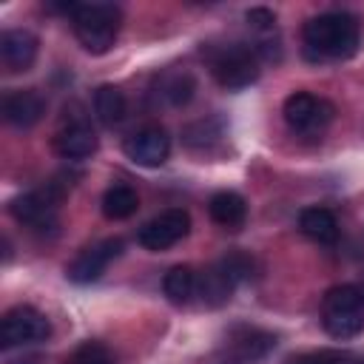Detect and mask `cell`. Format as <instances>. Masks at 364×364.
<instances>
[{"instance_id": "13", "label": "cell", "mask_w": 364, "mask_h": 364, "mask_svg": "<svg viewBox=\"0 0 364 364\" xmlns=\"http://www.w3.org/2000/svg\"><path fill=\"white\" fill-rule=\"evenodd\" d=\"M0 60L9 71H28L37 60V37L26 28H9L0 37Z\"/></svg>"}, {"instance_id": "6", "label": "cell", "mask_w": 364, "mask_h": 364, "mask_svg": "<svg viewBox=\"0 0 364 364\" xmlns=\"http://www.w3.org/2000/svg\"><path fill=\"white\" fill-rule=\"evenodd\" d=\"M216 82L228 91H239L259 77V54L250 46H228L210 60Z\"/></svg>"}, {"instance_id": "20", "label": "cell", "mask_w": 364, "mask_h": 364, "mask_svg": "<svg viewBox=\"0 0 364 364\" xmlns=\"http://www.w3.org/2000/svg\"><path fill=\"white\" fill-rule=\"evenodd\" d=\"M162 290L173 304H188L196 296V273L188 264H176L165 273L162 279Z\"/></svg>"}, {"instance_id": "5", "label": "cell", "mask_w": 364, "mask_h": 364, "mask_svg": "<svg viewBox=\"0 0 364 364\" xmlns=\"http://www.w3.org/2000/svg\"><path fill=\"white\" fill-rule=\"evenodd\" d=\"M60 196H63V191L57 185H48V188L28 191V193L11 199L9 202V210L28 230L46 233V230H54L57 228V202H60Z\"/></svg>"}, {"instance_id": "7", "label": "cell", "mask_w": 364, "mask_h": 364, "mask_svg": "<svg viewBox=\"0 0 364 364\" xmlns=\"http://www.w3.org/2000/svg\"><path fill=\"white\" fill-rule=\"evenodd\" d=\"M48 336H51L48 318L37 307H31V304H17V307L6 310V316L0 321V341H3V347L37 344V341H46Z\"/></svg>"}, {"instance_id": "18", "label": "cell", "mask_w": 364, "mask_h": 364, "mask_svg": "<svg viewBox=\"0 0 364 364\" xmlns=\"http://www.w3.org/2000/svg\"><path fill=\"white\" fill-rule=\"evenodd\" d=\"M94 111H97V119L108 128L119 125L125 111H128V102H125V94L117 88V85H100L94 91Z\"/></svg>"}, {"instance_id": "24", "label": "cell", "mask_w": 364, "mask_h": 364, "mask_svg": "<svg viewBox=\"0 0 364 364\" xmlns=\"http://www.w3.org/2000/svg\"><path fill=\"white\" fill-rule=\"evenodd\" d=\"M245 20H247V26L256 28V31H273V28H276V17H273V11H267V9H250V11L245 14Z\"/></svg>"}, {"instance_id": "25", "label": "cell", "mask_w": 364, "mask_h": 364, "mask_svg": "<svg viewBox=\"0 0 364 364\" xmlns=\"http://www.w3.org/2000/svg\"><path fill=\"white\" fill-rule=\"evenodd\" d=\"M11 364H40V358L37 355H23V358H14Z\"/></svg>"}, {"instance_id": "3", "label": "cell", "mask_w": 364, "mask_h": 364, "mask_svg": "<svg viewBox=\"0 0 364 364\" xmlns=\"http://www.w3.org/2000/svg\"><path fill=\"white\" fill-rule=\"evenodd\" d=\"M71 23H74V34L85 51L105 54L119 34L122 14L111 3H82L71 14Z\"/></svg>"}, {"instance_id": "21", "label": "cell", "mask_w": 364, "mask_h": 364, "mask_svg": "<svg viewBox=\"0 0 364 364\" xmlns=\"http://www.w3.org/2000/svg\"><path fill=\"white\" fill-rule=\"evenodd\" d=\"M139 208V196L131 185H111L102 193V213L108 219H128Z\"/></svg>"}, {"instance_id": "22", "label": "cell", "mask_w": 364, "mask_h": 364, "mask_svg": "<svg viewBox=\"0 0 364 364\" xmlns=\"http://www.w3.org/2000/svg\"><path fill=\"white\" fill-rule=\"evenodd\" d=\"M287 364H364V358L347 350H316V353H301Z\"/></svg>"}, {"instance_id": "1", "label": "cell", "mask_w": 364, "mask_h": 364, "mask_svg": "<svg viewBox=\"0 0 364 364\" xmlns=\"http://www.w3.org/2000/svg\"><path fill=\"white\" fill-rule=\"evenodd\" d=\"M304 54L310 60H347L358 51L361 28L358 20L347 11H324L310 17L301 31Z\"/></svg>"}, {"instance_id": "15", "label": "cell", "mask_w": 364, "mask_h": 364, "mask_svg": "<svg viewBox=\"0 0 364 364\" xmlns=\"http://www.w3.org/2000/svg\"><path fill=\"white\" fill-rule=\"evenodd\" d=\"M54 148L65 159H85V156H91L97 151V134H94V128L88 122L77 119V122H68L65 128L57 131Z\"/></svg>"}, {"instance_id": "16", "label": "cell", "mask_w": 364, "mask_h": 364, "mask_svg": "<svg viewBox=\"0 0 364 364\" xmlns=\"http://www.w3.org/2000/svg\"><path fill=\"white\" fill-rule=\"evenodd\" d=\"M208 213H210V219H213L219 228H225V230H239V228L245 225V219H247V205H245V199H242L236 191H219V193L210 196Z\"/></svg>"}, {"instance_id": "17", "label": "cell", "mask_w": 364, "mask_h": 364, "mask_svg": "<svg viewBox=\"0 0 364 364\" xmlns=\"http://www.w3.org/2000/svg\"><path fill=\"white\" fill-rule=\"evenodd\" d=\"M299 230L318 245H336L338 242V219L327 208H304L299 216Z\"/></svg>"}, {"instance_id": "4", "label": "cell", "mask_w": 364, "mask_h": 364, "mask_svg": "<svg viewBox=\"0 0 364 364\" xmlns=\"http://www.w3.org/2000/svg\"><path fill=\"white\" fill-rule=\"evenodd\" d=\"M282 114H284V122H287L290 131L304 134V136H316L333 122L336 108L324 97H316V94H307V91H296V94H290L284 100Z\"/></svg>"}, {"instance_id": "12", "label": "cell", "mask_w": 364, "mask_h": 364, "mask_svg": "<svg viewBox=\"0 0 364 364\" xmlns=\"http://www.w3.org/2000/svg\"><path fill=\"white\" fill-rule=\"evenodd\" d=\"M276 347V336L267 333V330H259V327H247V324H239L228 333V350L242 361H259L264 358L270 350Z\"/></svg>"}, {"instance_id": "23", "label": "cell", "mask_w": 364, "mask_h": 364, "mask_svg": "<svg viewBox=\"0 0 364 364\" xmlns=\"http://www.w3.org/2000/svg\"><path fill=\"white\" fill-rule=\"evenodd\" d=\"M68 364H114V355L100 341H82L71 355Z\"/></svg>"}, {"instance_id": "8", "label": "cell", "mask_w": 364, "mask_h": 364, "mask_svg": "<svg viewBox=\"0 0 364 364\" xmlns=\"http://www.w3.org/2000/svg\"><path fill=\"white\" fill-rule=\"evenodd\" d=\"M191 230V216L182 208H168L159 216H154L151 222H145L136 233V242L145 250H168L173 247L179 239H185Z\"/></svg>"}, {"instance_id": "2", "label": "cell", "mask_w": 364, "mask_h": 364, "mask_svg": "<svg viewBox=\"0 0 364 364\" xmlns=\"http://www.w3.org/2000/svg\"><path fill=\"white\" fill-rule=\"evenodd\" d=\"M321 324L333 338H353L364 330V290L336 284L321 299Z\"/></svg>"}, {"instance_id": "10", "label": "cell", "mask_w": 364, "mask_h": 364, "mask_svg": "<svg viewBox=\"0 0 364 364\" xmlns=\"http://www.w3.org/2000/svg\"><path fill=\"white\" fill-rule=\"evenodd\" d=\"M119 253H122V242H119V239H102V242L85 247V250L68 264L65 273H68V279H71L74 284L97 282V279L105 273V267H108Z\"/></svg>"}, {"instance_id": "9", "label": "cell", "mask_w": 364, "mask_h": 364, "mask_svg": "<svg viewBox=\"0 0 364 364\" xmlns=\"http://www.w3.org/2000/svg\"><path fill=\"white\" fill-rule=\"evenodd\" d=\"M125 156L134 162V165H142V168H159L168 154H171V136L165 134V128L159 125H145L139 131H134L125 145H122Z\"/></svg>"}, {"instance_id": "14", "label": "cell", "mask_w": 364, "mask_h": 364, "mask_svg": "<svg viewBox=\"0 0 364 364\" xmlns=\"http://www.w3.org/2000/svg\"><path fill=\"white\" fill-rule=\"evenodd\" d=\"M236 284H239V282H236L233 273L222 264V259L213 262L210 267H205V270L196 276V293L202 296V301H205L208 307H222L225 301H230Z\"/></svg>"}, {"instance_id": "11", "label": "cell", "mask_w": 364, "mask_h": 364, "mask_svg": "<svg viewBox=\"0 0 364 364\" xmlns=\"http://www.w3.org/2000/svg\"><path fill=\"white\" fill-rule=\"evenodd\" d=\"M43 114H46V97L40 91H34V88L11 91L3 100V117L14 128H31V125H37L43 119Z\"/></svg>"}, {"instance_id": "19", "label": "cell", "mask_w": 364, "mask_h": 364, "mask_svg": "<svg viewBox=\"0 0 364 364\" xmlns=\"http://www.w3.org/2000/svg\"><path fill=\"white\" fill-rule=\"evenodd\" d=\"M193 88H196V82H193V77L188 71H168L156 82V97L162 102L179 108V105H185L193 97Z\"/></svg>"}]
</instances>
